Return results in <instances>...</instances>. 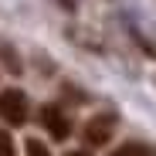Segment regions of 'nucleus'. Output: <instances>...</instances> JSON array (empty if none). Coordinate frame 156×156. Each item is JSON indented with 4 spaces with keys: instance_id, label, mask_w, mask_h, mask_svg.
I'll list each match as a JSON object with an SVG mask.
<instances>
[{
    "instance_id": "nucleus-1",
    "label": "nucleus",
    "mask_w": 156,
    "mask_h": 156,
    "mask_svg": "<svg viewBox=\"0 0 156 156\" xmlns=\"http://www.w3.org/2000/svg\"><path fill=\"white\" fill-rule=\"evenodd\" d=\"M27 95L20 88H4L0 92V119L7 126H24L27 122Z\"/></svg>"
},
{
    "instance_id": "nucleus-2",
    "label": "nucleus",
    "mask_w": 156,
    "mask_h": 156,
    "mask_svg": "<svg viewBox=\"0 0 156 156\" xmlns=\"http://www.w3.org/2000/svg\"><path fill=\"white\" fill-rule=\"evenodd\" d=\"M37 122L51 133V139H68L71 136V122L65 119V112L58 109V105H41V112H37Z\"/></svg>"
},
{
    "instance_id": "nucleus-3",
    "label": "nucleus",
    "mask_w": 156,
    "mask_h": 156,
    "mask_svg": "<svg viewBox=\"0 0 156 156\" xmlns=\"http://www.w3.org/2000/svg\"><path fill=\"white\" fill-rule=\"evenodd\" d=\"M112 129H115V115H95L85 126V143L88 146H105L112 139Z\"/></svg>"
},
{
    "instance_id": "nucleus-4",
    "label": "nucleus",
    "mask_w": 156,
    "mask_h": 156,
    "mask_svg": "<svg viewBox=\"0 0 156 156\" xmlns=\"http://www.w3.org/2000/svg\"><path fill=\"white\" fill-rule=\"evenodd\" d=\"M0 65H4L10 75H20V71H24V65H20V58H17V51H14L10 44H0Z\"/></svg>"
},
{
    "instance_id": "nucleus-5",
    "label": "nucleus",
    "mask_w": 156,
    "mask_h": 156,
    "mask_svg": "<svg viewBox=\"0 0 156 156\" xmlns=\"http://www.w3.org/2000/svg\"><path fill=\"white\" fill-rule=\"evenodd\" d=\"M112 156H153V149L143 146V143H126V146H119Z\"/></svg>"
},
{
    "instance_id": "nucleus-6",
    "label": "nucleus",
    "mask_w": 156,
    "mask_h": 156,
    "mask_svg": "<svg viewBox=\"0 0 156 156\" xmlns=\"http://www.w3.org/2000/svg\"><path fill=\"white\" fill-rule=\"evenodd\" d=\"M24 149H27V156H51V149H48L41 139H27V143H24Z\"/></svg>"
},
{
    "instance_id": "nucleus-7",
    "label": "nucleus",
    "mask_w": 156,
    "mask_h": 156,
    "mask_svg": "<svg viewBox=\"0 0 156 156\" xmlns=\"http://www.w3.org/2000/svg\"><path fill=\"white\" fill-rule=\"evenodd\" d=\"M0 156H17L14 139H10V133H7V129H0Z\"/></svg>"
},
{
    "instance_id": "nucleus-8",
    "label": "nucleus",
    "mask_w": 156,
    "mask_h": 156,
    "mask_svg": "<svg viewBox=\"0 0 156 156\" xmlns=\"http://www.w3.org/2000/svg\"><path fill=\"white\" fill-rule=\"evenodd\" d=\"M68 156H88V153H68Z\"/></svg>"
}]
</instances>
